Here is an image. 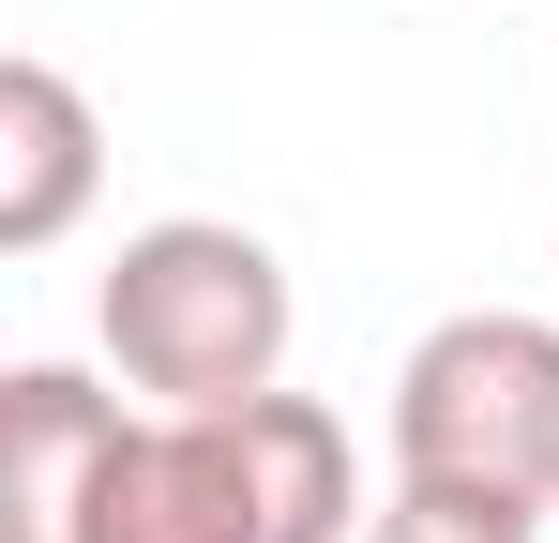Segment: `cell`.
Here are the masks:
<instances>
[{
	"instance_id": "1",
	"label": "cell",
	"mask_w": 559,
	"mask_h": 543,
	"mask_svg": "<svg viewBox=\"0 0 559 543\" xmlns=\"http://www.w3.org/2000/svg\"><path fill=\"white\" fill-rule=\"evenodd\" d=\"M76 543H364V468L318 393L242 408H152L106 452V498Z\"/></svg>"
},
{
	"instance_id": "2",
	"label": "cell",
	"mask_w": 559,
	"mask_h": 543,
	"mask_svg": "<svg viewBox=\"0 0 559 543\" xmlns=\"http://www.w3.org/2000/svg\"><path fill=\"white\" fill-rule=\"evenodd\" d=\"M106 362L152 393V408H242V393H287V257L258 227H212V212H167L136 227L92 287Z\"/></svg>"
},
{
	"instance_id": "3",
	"label": "cell",
	"mask_w": 559,
	"mask_h": 543,
	"mask_svg": "<svg viewBox=\"0 0 559 543\" xmlns=\"http://www.w3.org/2000/svg\"><path fill=\"white\" fill-rule=\"evenodd\" d=\"M393 483L484 514H559V317L468 302L393 362Z\"/></svg>"
},
{
	"instance_id": "4",
	"label": "cell",
	"mask_w": 559,
	"mask_h": 543,
	"mask_svg": "<svg viewBox=\"0 0 559 543\" xmlns=\"http://www.w3.org/2000/svg\"><path fill=\"white\" fill-rule=\"evenodd\" d=\"M121 438H136L121 393H92L76 362H15L0 377V543H76Z\"/></svg>"
},
{
	"instance_id": "5",
	"label": "cell",
	"mask_w": 559,
	"mask_h": 543,
	"mask_svg": "<svg viewBox=\"0 0 559 543\" xmlns=\"http://www.w3.org/2000/svg\"><path fill=\"white\" fill-rule=\"evenodd\" d=\"M106 181V121L61 61H0V257H46Z\"/></svg>"
},
{
	"instance_id": "6",
	"label": "cell",
	"mask_w": 559,
	"mask_h": 543,
	"mask_svg": "<svg viewBox=\"0 0 559 543\" xmlns=\"http://www.w3.org/2000/svg\"><path fill=\"white\" fill-rule=\"evenodd\" d=\"M364 543H545V514H484V498H439V483H393L364 514Z\"/></svg>"
}]
</instances>
